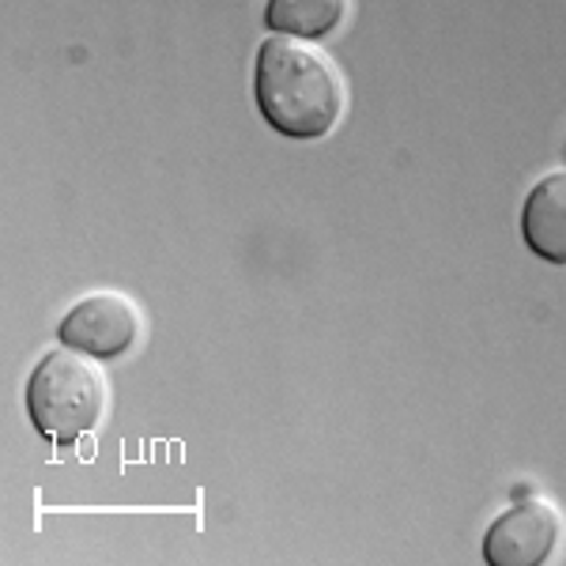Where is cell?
Wrapping results in <instances>:
<instances>
[{"mask_svg": "<svg viewBox=\"0 0 566 566\" xmlns=\"http://www.w3.org/2000/svg\"><path fill=\"white\" fill-rule=\"evenodd\" d=\"M352 0H269L264 4V27L283 34V39L317 42L340 31L348 20Z\"/></svg>", "mask_w": 566, "mask_h": 566, "instance_id": "8992f818", "label": "cell"}, {"mask_svg": "<svg viewBox=\"0 0 566 566\" xmlns=\"http://www.w3.org/2000/svg\"><path fill=\"white\" fill-rule=\"evenodd\" d=\"M144 333V317L133 298L117 291H95L84 295L76 306L61 317L57 336L72 352H84L98 363H114L136 348Z\"/></svg>", "mask_w": 566, "mask_h": 566, "instance_id": "277c9868", "label": "cell"}, {"mask_svg": "<svg viewBox=\"0 0 566 566\" xmlns=\"http://www.w3.org/2000/svg\"><path fill=\"white\" fill-rule=\"evenodd\" d=\"M109 386L91 355L57 348L27 378V416L34 431L53 446H76L106 416Z\"/></svg>", "mask_w": 566, "mask_h": 566, "instance_id": "7a4b0ae2", "label": "cell"}, {"mask_svg": "<svg viewBox=\"0 0 566 566\" xmlns=\"http://www.w3.org/2000/svg\"><path fill=\"white\" fill-rule=\"evenodd\" d=\"M563 541L566 522L559 506L536 495L514 499L483 536V559L488 566H544L559 555Z\"/></svg>", "mask_w": 566, "mask_h": 566, "instance_id": "3957f363", "label": "cell"}, {"mask_svg": "<svg viewBox=\"0 0 566 566\" xmlns=\"http://www.w3.org/2000/svg\"><path fill=\"white\" fill-rule=\"evenodd\" d=\"M253 95L264 122L291 140H322L340 125L348 106V87L333 57L283 34L261 42Z\"/></svg>", "mask_w": 566, "mask_h": 566, "instance_id": "6da1fadb", "label": "cell"}, {"mask_svg": "<svg viewBox=\"0 0 566 566\" xmlns=\"http://www.w3.org/2000/svg\"><path fill=\"white\" fill-rule=\"evenodd\" d=\"M522 239L547 264H566V170H552L528 189Z\"/></svg>", "mask_w": 566, "mask_h": 566, "instance_id": "5b68a950", "label": "cell"}]
</instances>
